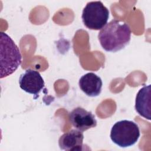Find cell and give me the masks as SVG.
<instances>
[{
    "label": "cell",
    "instance_id": "cell-8",
    "mask_svg": "<svg viewBox=\"0 0 151 151\" xmlns=\"http://www.w3.org/2000/svg\"><path fill=\"white\" fill-rule=\"evenodd\" d=\"M78 85L87 96L96 97L101 93L103 83L97 75L94 73H88L80 78Z\"/></svg>",
    "mask_w": 151,
    "mask_h": 151
},
{
    "label": "cell",
    "instance_id": "cell-1",
    "mask_svg": "<svg viewBox=\"0 0 151 151\" xmlns=\"http://www.w3.org/2000/svg\"><path fill=\"white\" fill-rule=\"evenodd\" d=\"M132 31L124 22L113 19L101 29L98 38L102 48L107 52H117L130 42Z\"/></svg>",
    "mask_w": 151,
    "mask_h": 151
},
{
    "label": "cell",
    "instance_id": "cell-6",
    "mask_svg": "<svg viewBox=\"0 0 151 151\" xmlns=\"http://www.w3.org/2000/svg\"><path fill=\"white\" fill-rule=\"evenodd\" d=\"M69 120L71 124L81 132L95 127L97 120L91 112L82 107H76L69 113Z\"/></svg>",
    "mask_w": 151,
    "mask_h": 151
},
{
    "label": "cell",
    "instance_id": "cell-4",
    "mask_svg": "<svg viewBox=\"0 0 151 151\" xmlns=\"http://www.w3.org/2000/svg\"><path fill=\"white\" fill-rule=\"evenodd\" d=\"M109 11L101 1L88 2L84 8L81 18L84 25L90 29L99 30L107 24Z\"/></svg>",
    "mask_w": 151,
    "mask_h": 151
},
{
    "label": "cell",
    "instance_id": "cell-7",
    "mask_svg": "<svg viewBox=\"0 0 151 151\" xmlns=\"http://www.w3.org/2000/svg\"><path fill=\"white\" fill-rule=\"evenodd\" d=\"M84 135L81 131L71 129L64 133L58 140V145L61 150L80 151L83 150Z\"/></svg>",
    "mask_w": 151,
    "mask_h": 151
},
{
    "label": "cell",
    "instance_id": "cell-9",
    "mask_svg": "<svg viewBox=\"0 0 151 151\" xmlns=\"http://www.w3.org/2000/svg\"><path fill=\"white\" fill-rule=\"evenodd\" d=\"M150 85L145 86L138 91L135 101V109L137 113L149 120L151 116Z\"/></svg>",
    "mask_w": 151,
    "mask_h": 151
},
{
    "label": "cell",
    "instance_id": "cell-3",
    "mask_svg": "<svg viewBox=\"0 0 151 151\" xmlns=\"http://www.w3.org/2000/svg\"><path fill=\"white\" fill-rule=\"evenodd\" d=\"M140 135L138 125L135 122L127 120L116 122L110 132L111 140L121 147L133 146L137 142Z\"/></svg>",
    "mask_w": 151,
    "mask_h": 151
},
{
    "label": "cell",
    "instance_id": "cell-5",
    "mask_svg": "<svg viewBox=\"0 0 151 151\" xmlns=\"http://www.w3.org/2000/svg\"><path fill=\"white\" fill-rule=\"evenodd\" d=\"M19 84L22 90L33 94L35 99L38 97V94L45 86L44 79L40 73L32 69L26 70L25 73L20 76Z\"/></svg>",
    "mask_w": 151,
    "mask_h": 151
},
{
    "label": "cell",
    "instance_id": "cell-2",
    "mask_svg": "<svg viewBox=\"0 0 151 151\" xmlns=\"http://www.w3.org/2000/svg\"><path fill=\"white\" fill-rule=\"evenodd\" d=\"M1 40V78L7 77L19 67L22 56L19 48L5 32L0 34Z\"/></svg>",
    "mask_w": 151,
    "mask_h": 151
}]
</instances>
